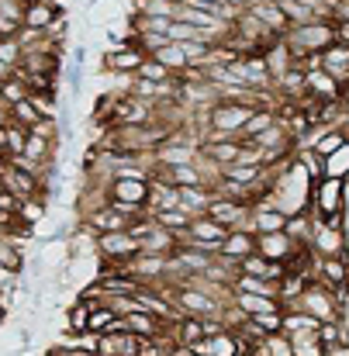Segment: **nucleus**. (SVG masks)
Returning <instances> with one entry per match:
<instances>
[{"label":"nucleus","instance_id":"f257e3e1","mask_svg":"<svg viewBox=\"0 0 349 356\" xmlns=\"http://www.w3.org/2000/svg\"><path fill=\"white\" fill-rule=\"evenodd\" d=\"M336 42V21L332 17H315L308 24H294L287 35H284V45L291 49V56L301 63L308 56H318L325 52L329 45Z\"/></svg>","mask_w":349,"mask_h":356},{"label":"nucleus","instance_id":"f03ea898","mask_svg":"<svg viewBox=\"0 0 349 356\" xmlns=\"http://www.w3.org/2000/svg\"><path fill=\"white\" fill-rule=\"evenodd\" d=\"M311 215L315 218H346V180L322 177L311 184Z\"/></svg>","mask_w":349,"mask_h":356},{"label":"nucleus","instance_id":"7ed1b4c3","mask_svg":"<svg viewBox=\"0 0 349 356\" xmlns=\"http://www.w3.org/2000/svg\"><path fill=\"white\" fill-rule=\"evenodd\" d=\"M152 194V177H135V173H117L104 184V201L128 204V208H145Z\"/></svg>","mask_w":349,"mask_h":356},{"label":"nucleus","instance_id":"20e7f679","mask_svg":"<svg viewBox=\"0 0 349 356\" xmlns=\"http://www.w3.org/2000/svg\"><path fill=\"white\" fill-rule=\"evenodd\" d=\"M311 249H315L318 256H343V252H349L346 218H315Z\"/></svg>","mask_w":349,"mask_h":356},{"label":"nucleus","instance_id":"39448f33","mask_svg":"<svg viewBox=\"0 0 349 356\" xmlns=\"http://www.w3.org/2000/svg\"><path fill=\"white\" fill-rule=\"evenodd\" d=\"M298 308H305V312H308V315H315L318 322H336V318H346V312L339 308L336 294H332L325 284H318V280H311V284L305 287V294H301Z\"/></svg>","mask_w":349,"mask_h":356},{"label":"nucleus","instance_id":"423d86ee","mask_svg":"<svg viewBox=\"0 0 349 356\" xmlns=\"http://www.w3.org/2000/svg\"><path fill=\"white\" fill-rule=\"evenodd\" d=\"M208 218H215L218 225L225 229H249V215H252V204L245 197H232V194H215V201L208 204L204 211Z\"/></svg>","mask_w":349,"mask_h":356},{"label":"nucleus","instance_id":"0eeeda50","mask_svg":"<svg viewBox=\"0 0 349 356\" xmlns=\"http://www.w3.org/2000/svg\"><path fill=\"white\" fill-rule=\"evenodd\" d=\"M142 252V242L131 236L128 229L124 232H101L97 236V256L108 259V263H128Z\"/></svg>","mask_w":349,"mask_h":356},{"label":"nucleus","instance_id":"6e6552de","mask_svg":"<svg viewBox=\"0 0 349 356\" xmlns=\"http://www.w3.org/2000/svg\"><path fill=\"white\" fill-rule=\"evenodd\" d=\"M142 63H145V52H142L131 38L115 45V49L104 56V70H108V73H124V76H138Z\"/></svg>","mask_w":349,"mask_h":356},{"label":"nucleus","instance_id":"1a4fd4ad","mask_svg":"<svg viewBox=\"0 0 349 356\" xmlns=\"http://www.w3.org/2000/svg\"><path fill=\"white\" fill-rule=\"evenodd\" d=\"M287 211L284 208H277L273 201H259V204H252V215H249V229L256 232V236H266V232H284L287 229Z\"/></svg>","mask_w":349,"mask_h":356},{"label":"nucleus","instance_id":"9d476101","mask_svg":"<svg viewBox=\"0 0 349 356\" xmlns=\"http://www.w3.org/2000/svg\"><path fill=\"white\" fill-rule=\"evenodd\" d=\"M298 249H301V242L287 236V229H284V232H266V236H259V252H263L266 259L287 263Z\"/></svg>","mask_w":349,"mask_h":356},{"label":"nucleus","instance_id":"9b49d317","mask_svg":"<svg viewBox=\"0 0 349 356\" xmlns=\"http://www.w3.org/2000/svg\"><path fill=\"white\" fill-rule=\"evenodd\" d=\"M238 152H242V138H204L201 142V156L218 166H232Z\"/></svg>","mask_w":349,"mask_h":356},{"label":"nucleus","instance_id":"f8f14e48","mask_svg":"<svg viewBox=\"0 0 349 356\" xmlns=\"http://www.w3.org/2000/svg\"><path fill=\"white\" fill-rule=\"evenodd\" d=\"M59 14H63V7L52 3V0H28L24 3V24L28 28H38V31H49Z\"/></svg>","mask_w":349,"mask_h":356},{"label":"nucleus","instance_id":"ddd939ff","mask_svg":"<svg viewBox=\"0 0 349 356\" xmlns=\"http://www.w3.org/2000/svg\"><path fill=\"white\" fill-rule=\"evenodd\" d=\"M249 14H252L259 24H266V28H273V31H280V35H287V31H291V21H287V14H284L280 0H259V3H252V7H249Z\"/></svg>","mask_w":349,"mask_h":356},{"label":"nucleus","instance_id":"4468645a","mask_svg":"<svg viewBox=\"0 0 349 356\" xmlns=\"http://www.w3.org/2000/svg\"><path fill=\"white\" fill-rule=\"evenodd\" d=\"M215 187H208V184H197V187H180V208L184 211H190L194 218L197 215H204L208 211V204L215 201Z\"/></svg>","mask_w":349,"mask_h":356},{"label":"nucleus","instance_id":"2eb2a0df","mask_svg":"<svg viewBox=\"0 0 349 356\" xmlns=\"http://www.w3.org/2000/svg\"><path fill=\"white\" fill-rule=\"evenodd\" d=\"M322 70H325V73H332L339 83H349V45L332 42V45L322 52Z\"/></svg>","mask_w":349,"mask_h":356},{"label":"nucleus","instance_id":"dca6fc26","mask_svg":"<svg viewBox=\"0 0 349 356\" xmlns=\"http://www.w3.org/2000/svg\"><path fill=\"white\" fill-rule=\"evenodd\" d=\"M256 249H259V236H256L252 229H232L229 238L222 242V252L232 256V259H245V256L256 252Z\"/></svg>","mask_w":349,"mask_h":356},{"label":"nucleus","instance_id":"f3484780","mask_svg":"<svg viewBox=\"0 0 349 356\" xmlns=\"http://www.w3.org/2000/svg\"><path fill=\"white\" fill-rule=\"evenodd\" d=\"M232 301L249 315V318H252V315H263V312H277V308H284L280 298H273V294H242V291H238Z\"/></svg>","mask_w":349,"mask_h":356},{"label":"nucleus","instance_id":"a211bd4d","mask_svg":"<svg viewBox=\"0 0 349 356\" xmlns=\"http://www.w3.org/2000/svg\"><path fill=\"white\" fill-rule=\"evenodd\" d=\"M90 315H94L90 301H87V298H76V301L70 305V312H66V332H73V336L90 332Z\"/></svg>","mask_w":349,"mask_h":356},{"label":"nucleus","instance_id":"6ab92c4d","mask_svg":"<svg viewBox=\"0 0 349 356\" xmlns=\"http://www.w3.org/2000/svg\"><path fill=\"white\" fill-rule=\"evenodd\" d=\"M318 318L308 315L305 308H284V332L287 336H301V332H318Z\"/></svg>","mask_w":349,"mask_h":356},{"label":"nucleus","instance_id":"aec40b11","mask_svg":"<svg viewBox=\"0 0 349 356\" xmlns=\"http://www.w3.org/2000/svg\"><path fill=\"white\" fill-rule=\"evenodd\" d=\"M152 218H156V225H163V229H166V232H173V236H184V232L190 229V222H194V215H190V211H184V208L152 211Z\"/></svg>","mask_w":349,"mask_h":356},{"label":"nucleus","instance_id":"412c9836","mask_svg":"<svg viewBox=\"0 0 349 356\" xmlns=\"http://www.w3.org/2000/svg\"><path fill=\"white\" fill-rule=\"evenodd\" d=\"M156 59H159L163 66H170L173 73H184V70H190V59H187V52H184V45H180V42H170V45H163V49L156 52Z\"/></svg>","mask_w":349,"mask_h":356},{"label":"nucleus","instance_id":"4be33fe9","mask_svg":"<svg viewBox=\"0 0 349 356\" xmlns=\"http://www.w3.org/2000/svg\"><path fill=\"white\" fill-rule=\"evenodd\" d=\"M7 115H10L7 121H14V124H24L28 131H31V128H35V124L42 121V111H38V108L31 104V97H24V101L10 104V108H7Z\"/></svg>","mask_w":349,"mask_h":356},{"label":"nucleus","instance_id":"5701e85b","mask_svg":"<svg viewBox=\"0 0 349 356\" xmlns=\"http://www.w3.org/2000/svg\"><path fill=\"white\" fill-rule=\"evenodd\" d=\"M270 124H277V111H256L252 118L245 121V128H242L238 138H242V142H252V138H259Z\"/></svg>","mask_w":349,"mask_h":356},{"label":"nucleus","instance_id":"b1692460","mask_svg":"<svg viewBox=\"0 0 349 356\" xmlns=\"http://www.w3.org/2000/svg\"><path fill=\"white\" fill-rule=\"evenodd\" d=\"M28 94H31V87H28L17 73H14L10 80H3V83H0V104H7V108H10V104H17V101H24Z\"/></svg>","mask_w":349,"mask_h":356},{"label":"nucleus","instance_id":"393cba45","mask_svg":"<svg viewBox=\"0 0 349 356\" xmlns=\"http://www.w3.org/2000/svg\"><path fill=\"white\" fill-rule=\"evenodd\" d=\"M117 318H121V315H117L111 305H101V308H94V315H90V332H94V336H104V332H111V329L117 325Z\"/></svg>","mask_w":349,"mask_h":356},{"label":"nucleus","instance_id":"a878e982","mask_svg":"<svg viewBox=\"0 0 349 356\" xmlns=\"http://www.w3.org/2000/svg\"><path fill=\"white\" fill-rule=\"evenodd\" d=\"M291 343H294V356H325V343L318 339V332L291 336Z\"/></svg>","mask_w":349,"mask_h":356},{"label":"nucleus","instance_id":"bb28decb","mask_svg":"<svg viewBox=\"0 0 349 356\" xmlns=\"http://www.w3.org/2000/svg\"><path fill=\"white\" fill-rule=\"evenodd\" d=\"M325 177L349 180V142H346V145H339L332 156H325Z\"/></svg>","mask_w":349,"mask_h":356},{"label":"nucleus","instance_id":"cd10ccee","mask_svg":"<svg viewBox=\"0 0 349 356\" xmlns=\"http://www.w3.org/2000/svg\"><path fill=\"white\" fill-rule=\"evenodd\" d=\"M138 76H142V80H156V83H166V80H173L177 73H173L170 66H163V63H159L156 56H145V63H142Z\"/></svg>","mask_w":349,"mask_h":356},{"label":"nucleus","instance_id":"c85d7f7f","mask_svg":"<svg viewBox=\"0 0 349 356\" xmlns=\"http://www.w3.org/2000/svg\"><path fill=\"white\" fill-rule=\"evenodd\" d=\"M17 218H21L24 225L42 222V218H45V197H24L21 208H17Z\"/></svg>","mask_w":349,"mask_h":356},{"label":"nucleus","instance_id":"c756f323","mask_svg":"<svg viewBox=\"0 0 349 356\" xmlns=\"http://www.w3.org/2000/svg\"><path fill=\"white\" fill-rule=\"evenodd\" d=\"M252 322H256V329H259L263 336H277V332H284V308H277V312H263V315H252Z\"/></svg>","mask_w":349,"mask_h":356},{"label":"nucleus","instance_id":"7c9ffc66","mask_svg":"<svg viewBox=\"0 0 349 356\" xmlns=\"http://www.w3.org/2000/svg\"><path fill=\"white\" fill-rule=\"evenodd\" d=\"M263 350H266V356H294V343L287 332H277V336L263 339Z\"/></svg>","mask_w":349,"mask_h":356},{"label":"nucleus","instance_id":"2f4dec72","mask_svg":"<svg viewBox=\"0 0 349 356\" xmlns=\"http://www.w3.org/2000/svg\"><path fill=\"white\" fill-rule=\"evenodd\" d=\"M0 59H3V63H10V66L17 70V63L24 59V49H21L17 35H10V38H0Z\"/></svg>","mask_w":349,"mask_h":356},{"label":"nucleus","instance_id":"473e14b6","mask_svg":"<svg viewBox=\"0 0 349 356\" xmlns=\"http://www.w3.org/2000/svg\"><path fill=\"white\" fill-rule=\"evenodd\" d=\"M28 97H31V104L42 111V118H56L59 108H56V94H52V90H35V94H28Z\"/></svg>","mask_w":349,"mask_h":356},{"label":"nucleus","instance_id":"72a5a7b5","mask_svg":"<svg viewBox=\"0 0 349 356\" xmlns=\"http://www.w3.org/2000/svg\"><path fill=\"white\" fill-rule=\"evenodd\" d=\"M10 124V149H7V156L14 159V156H24V142H28V128L24 124H14V121H7Z\"/></svg>","mask_w":349,"mask_h":356},{"label":"nucleus","instance_id":"f704fd0d","mask_svg":"<svg viewBox=\"0 0 349 356\" xmlns=\"http://www.w3.org/2000/svg\"><path fill=\"white\" fill-rule=\"evenodd\" d=\"M31 131H35V135H45V138H52V142L59 138V131H56V118H42Z\"/></svg>","mask_w":349,"mask_h":356},{"label":"nucleus","instance_id":"c9c22d12","mask_svg":"<svg viewBox=\"0 0 349 356\" xmlns=\"http://www.w3.org/2000/svg\"><path fill=\"white\" fill-rule=\"evenodd\" d=\"M10 149V124H0V156H7Z\"/></svg>","mask_w":349,"mask_h":356},{"label":"nucleus","instance_id":"e433bc0d","mask_svg":"<svg viewBox=\"0 0 349 356\" xmlns=\"http://www.w3.org/2000/svg\"><path fill=\"white\" fill-rule=\"evenodd\" d=\"M332 21H349V0H339L332 10Z\"/></svg>","mask_w":349,"mask_h":356},{"label":"nucleus","instance_id":"4c0bfd02","mask_svg":"<svg viewBox=\"0 0 349 356\" xmlns=\"http://www.w3.org/2000/svg\"><path fill=\"white\" fill-rule=\"evenodd\" d=\"M336 42L349 45V21H336Z\"/></svg>","mask_w":349,"mask_h":356},{"label":"nucleus","instance_id":"58836bf2","mask_svg":"<svg viewBox=\"0 0 349 356\" xmlns=\"http://www.w3.org/2000/svg\"><path fill=\"white\" fill-rule=\"evenodd\" d=\"M10 76H14V66L0 59V83H3V80H10Z\"/></svg>","mask_w":349,"mask_h":356},{"label":"nucleus","instance_id":"ea45409f","mask_svg":"<svg viewBox=\"0 0 349 356\" xmlns=\"http://www.w3.org/2000/svg\"><path fill=\"white\" fill-rule=\"evenodd\" d=\"M177 3H180V7H184V3H187V0H177Z\"/></svg>","mask_w":349,"mask_h":356}]
</instances>
